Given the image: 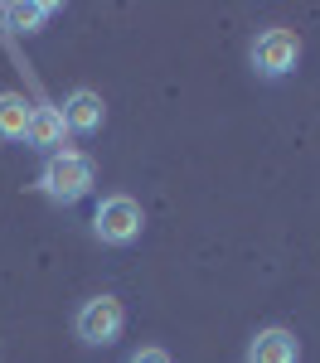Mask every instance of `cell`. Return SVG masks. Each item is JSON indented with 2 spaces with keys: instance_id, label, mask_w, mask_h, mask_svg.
<instances>
[{
  "instance_id": "obj_1",
  "label": "cell",
  "mask_w": 320,
  "mask_h": 363,
  "mask_svg": "<svg viewBox=\"0 0 320 363\" xmlns=\"http://www.w3.org/2000/svg\"><path fill=\"white\" fill-rule=\"evenodd\" d=\"M92 184H97V165L87 160L83 150H54V155H44V165H39V194L63 203V208L78 203V199H87Z\"/></svg>"
},
{
  "instance_id": "obj_2",
  "label": "cell",
  "mask_w": 320,
  "mask_h": 363,
  "mask_svg": "<svg viewBox=\"0 0 320 363\" xmlns=\"http://www.w3.org/2000/svg\"><path fill=\"white\" fill-rule=\"evenodd\" d=\"M145 228V213L131 194H107L97 208H92V238L102 247H131Z\"/></svg>"
},
{
  "instance_id": "obj_3",
  "label": "cell",
  "mask_w": 320,
  "mask_h": 363,
  "mask_svg": "<svg viewBox=\"0 0 320 363\" xmlns=\"http://www.w3.org/2000/svg\"><path fill=\"white\" fill-rule=\"evenodd\" d=\"M248 63H253V73L267 78V83L296 73V63H301V34H291L282 25L262 29L258 39H253V49H248Z\"/></svg>"
},
{
  "instance_id": "obj_4",
  "label": "cell",
  "mask_w": 320,
  "mask_h": 363,
  "mask_svg": "<svg viewBox=\"0 0 320 363\" xmlns=\"http://www.w3.org/2000/svg\"><path fill=\"white\" fill-rule=\"evenodd\" d=\"M121 330H126V306H121L116 296H92V301H83L78 315H73V335L83 339L87 349L116 344Z\"/></svg>"
},
{
  "instance_id": "obj_5",
  "label": "cell",
  "mask_w": 320,
  "mask_h": 363,
  "mask_svg": "<svg viewBox=\"0 0 320 363\" xmlns=\"http://www.w3.org/2000/svg\"><path fill=\"white\" fill-rule=\"evenodd\" d=\"M58 112H63V126H68V136H97V131H102V121H107V107H102V97H97L92 87H78V92H68Z\"/></svg>"
},
{
  "instance_id": "obj_6",
  "label": "cell",
  "mask_w": 320,
  "mask_h": 363,
  "mask_svg": "<svg viewBox=\"0 0 320 363\" xmlns=\"http://www.w3.org/2000/svg\"><path fill=\"white\" fill-rule=\"evenodd\" d=\"M248 363H301V344L291 330L272 325V330H258L253 344H248Z\"/></svg>"
},
{
  "instance_id": "obj_7",
  "label": "cell",
  "mask_w": 320,
  "mask_h": 363,
  "mask_svg": "<svg viewBox=\"0 0 320 363\" xmlns=\"http://www.w3.org/2000/svg\"><path fill=\"white\" fill-rule=\"evenodd\" d=\"M63 136H68V126H63V112H58V107H34V112H29L25 140L39 150V155H54V150H63Z\"/></svg>"
},
{
  "instance_id": "obj_8",
  "label": "cell",
  "mask_w": 320,
  "mask_h": 363,
  "mask_svg": "<svg viewBox=\"0 0 320 363\" xmlns=\"http://www.w3.org/2000/svg\"><path fill=\"white\" fill-rule=\"evenodd\" d=\"M54 0H10V5H0V20L15 29V34H34V29H44L54 20Z\"/></svg>"
},
{
  "instance_id": "obj_9",
  "label": "cell",
  "mask_w": 320,
  "mask_h": 363,
  "mask_svg": "<svg viewBox=\"0 0 320 363\" xmlns=\"http://www.w3.org/2000/svg\"><path fill=\"white\" fill-rule=\"evenodd\" d=\"M29 112H34V102H25L20 92H0V140H25Z\"/></svg>"
},
{
  "instance_id": "obj_10",
  "label": "cell",
  "mask_w": 320,
  "mask_h": 363,
  "mask_svg": "<svg viewBox=\"0 0 320 363\" xmlns=\"http://www.w3.org/2000/svg\"><path fill=\"white\" fill-rule=\"evenodd\" d=\"M126 363H175V359L165 354V349H155V344H145V349H136V354H131Z\"/></svg>"
}]
</instances>
